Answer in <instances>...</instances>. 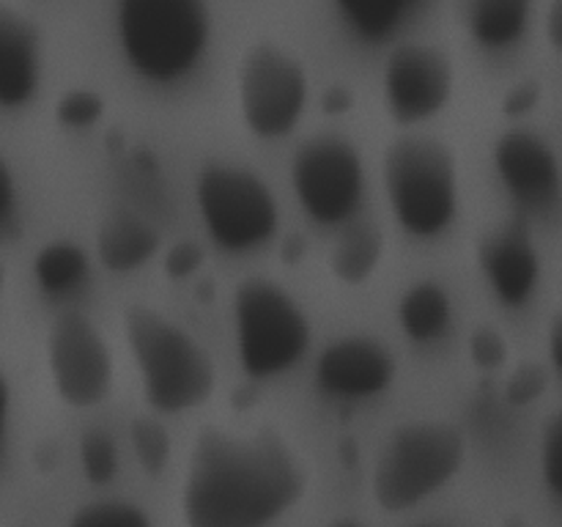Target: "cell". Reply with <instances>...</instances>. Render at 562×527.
I'll list each match as a JSON object with an SVG mask.
<instances>
[{
    "mask_svg": "<svg viewBox=\"0 0 562 527\" xmlns=\"http://www.w3.org/2000/svg\"><path fill=\"white\" fill-rule=\"evenodd\" d=\"M33 272L44 294H71L88 280V256L71 242H53L36 256Z\"/></svg>",
    "mask_w": 562,
    "mask_h": 527,
    "instance_id": "obj_21",
    "label": "cell"
},
{
    "mask_svg": "<svg viewBox=\"0 0 562 527\" xmlns=\"http://www.w3.org/2000/svg\"><path fill=\"white\" fill-rule=\"evenodd\" d=\"M124 329L151 410L179 415L206 404L217 371L190 333L146 305H132L124 313Z\"/></svg>",
    "mask_w": 562,
    "mask_h": 527,
    "instance_id": "obj_3",
    "label": "cell"
},
{
    "mask_svg": "<svg viewBox=\"0 0 562 527\" xmlns=\"http://www.w3.org/2000/svg\"><path fill=\"white\" fill-rule=\"evenodd\" d=\"M346 25L366 42L393 36L420 0H335Z\"/></svg>",
    "mask_w": 562,
    "mask_h": 527,
    "instance_id": "obj_20",
    "label": "cell"
},
{
    "mask_svg": "<svg viewBox=\"0 0 562 527\" xmlns=\"http://www.w3.org/2000/svg\"><path fill=\"white\" fill-rule=\"evenodd\" d=\"M307 489L300 456L278 431L236 434L206 426L181 483L184 527H269Z\"/></svg>",
    "mask_w": 562,
    "mask_h": 527,
    "instance_id": "obj_1",
    "label": "cell"
},
{
    "mask_svg": "<svg viewBox=\"0 0 562 527\" xmlns=\"http://www.w3.org/2000/svg\"><path fill=\"white\" fill-rule=\"evenodd\" d=\"M291 184L300 206L316 223H349L366 192L360 152L346 137H311L296 148L291 162Z\"/></svg>",
    "mask_w": 562,
    "mask_h": 527,
    "instance_id": "obj_8",
    "label": "cell"
},
{
    "mask_svg": "<svg viewBox=\"0 0 562 527\" xmlns=\"http://www.w3.org/2000/svg\"><path fill=\"white\" fill-rule=\"evenodd\" d=\"M393 379V351L379 340L362 338V335L333 340L316 360V384L329 399H371V395L387 390Z\"/></svg>",
    "mask_w": 562,
    "mask_h": 527,
    "instance_id": "obj_13",
    "label": "cell"
},
{
    "mask_svg": "<svg viewBox=\"0 0 562 527\" xmlns=\"http://www.w3.org/2000/svg\"><path fill=\"white\" fill-rule=\"evenodd\" d=\"M549 357H552L554 371L562 373V313H558L549 327Z\"/></svg>",
    "mask_w": 562,
    "mask_h": 527,
    "instance_id": "obj_33",
    "label": "cell"
},
{
    "mask_svg": "<svg viewBox=\"0 0 562 527\" xmlns=\"http://www.w3.org/2000/svg\"><path fill=\"white\" fill-rule=\"evenodd\" d=\"M329 527H362V525H360V522H355V519H338V522H333Z\"/></svg>",
    "mask_w": 562,
    "mask_h": 527,
    "instance_id": "obj_36",
    "label": "cell"
},
{
    "mask_svg": "<svg viewBox=\"0 0 562 527\" xmlns=\"http://www.w3.org/2000/svg\"><path fill=\"white\" fill-rule=\"evenodd\" d=\"M494 168L505 190L527 212H549L562 198V168L554 148L530 130H510L494 143Z\"/></svg>",
    "mask_w": 562,
    "mask_h": 527,
    "instance_id": "obj_12",
    "label": "cell"
},
{
    "mask_svg": "<svg viewBox=\"0 0 562 527\" xmlns=\"http://www.w3.org/2000/svg\"><path fill=\"white\" fill-rule=\"evenodd\" d=\"M420 527H442V525H420Z\"/></svg>",
    "mask_w": 562,
    "mask_h": 527,
    "instance_id": "obj_38",
    "label": "cell"
},
{
    "mask_svg": "<svg viewBox=\"0 0 562 527\" xmlns=\"http://www.w3.org/2000/svg\"><path fill=\"white\" fill-rule=\"evenodd\" d=\"M9 406H11V390L5 377L0 373V450H3L5 439V426H9Z\"/></svg>",
    "mask_w": 562,
    "mask_h": 527,
    "instance_id": "obj_34",
    "label": "cell"
},
{
    "mask_svg": "<svg viewBox=\"0 0 562 527\" xmlns=\"http://www.w3.org/2000/svg\"><path fill=\"white\" fill-rule=\"evenodd\" d=\"M549 388V371L538 362H525L510 373L508 384H505V399L514 406H527L543 395Z\"/></svg>",
    "mask_w": 562,
    "mask_h": 527,
    "instance_id": "obj_26",
    "label": "cell"
},
{
    "mask_svg": "<svg viewBox=\"0 0 562 527\" xmlns=\"http://www.w3.org/2000/svg\"><path fill=\"white\" fill-rule=\"evenodd\" d=\"M477 264L505 305L519 307L536 294L541 280V256L521 225H508L488 234L477 247Z\"/></svg>",
    "mask_w": 562,
    "mask_h": 527,
    "instance_id": "obj_14",
    "label": "cell"
},
{
    "mask_svg": "<svg viewBox=\"0 0 562 527\" xmlns=\"http://www.w3.org/2000/svg\"><path fill=\"white\" fill-rule=\"evenodd\" d=\"M384 190L401 228L434 239L450 228L459 209L453 154L434 137H398L384 152Z\"/></svg>",
    "mask_w": 562,
    "mask_h": 527,
    "instance_id": "obj_5",
    "label": "cell"
},
{
    "mask_svg": "<svg viewBox=\"0 0 562 527\" xmlns=\"http://www.w3.org/2000/svg\"><path fill=\"white\" fill-rule=\"evenodd\" d=\"M538 102H541V86H538L536 80H525L519 82V86L510 88L503 108L508 115H525L530 113Z\"/></svg>",
    "mask_w": 562,
    "mask_h": 527,
    "instance_id": "obj_30",
    "label": "cell"
},
{
    "mask_svg": "<svg viewBox=\"0 0 562 527\" xmlns=\"http://www.w3.org/2000/svg\"><path fill=\"white\" fill-rule=\"evenodd\" d=\"M384 104L401 126L437 115L453 93V64L431 44H401L384 64Z\"/></svg>",
    "mask_w": 562,
    "mask_h": 527,
    "instance_id": "obj_11",
    "label": "cell"
},
{
    "mask_svg": "<svg viewBox=\"0 0 562 527\" xmlns=\"http://www.w3.org/2000/svg\"><path fill=\"white\" fill-rule=\"evenodd\" d=\"M42 80V38L33 22L0 3V108H22Z\"/></svg>",
    "mask_w": 562,
    "mask_h": 527,
    "instance_id": "obj_15",
    "label": "cell"
},
{
    "mask_svg": "<svg viewBox=\"0 0 562 527\" xmlns=\"http://www.w3.org/2000/svg\"><path fill=\"white\" fill-rule=\"evenodd\" d=\"M450 313L453 307H450L448 291L434 280H423L401 296L398 322L412 340L428 344V340L442 338L450 324Z\"/></svg>",
    "mask_w": 562,
    "mask_h": 527,
    "instance_id": "obj_19",
    "label": "cell"
},
{
    "mask_svg": "<svg viewBox=\"0 0 562 527\" xmlns=\"http://www.w3.org/2000/svg\"><path fill=\"white\" fill-rule=\"evenodd\" d=\"M541 475L552 497L562 503V410L547 423L541 442Z\"/></svg>",
    "mask_w": 562,
    "mask_h": 527,
    "instance_id": "obj_25",
    "label": "cell"
},
{
    "mask_svg": "<svg viewBox=\"0 0 562 527\" xmlns=\"http://www.w3.org/2000/svg\"><path fill=\"white\" fill-rule=\"evenodd\" d=\"M239 108L252 135H289L307 108L305 66L274 44H252L241 58Z\"/></svg>",
    "mask_w": 562,
    "mask_h": 527,
    "instance_id": "obj_9",
    "label": "cell"
},
{
    "mask_svg": "<svg viewBox=\"0 0 562 527\" xmlns=\"http://www.w3.org/2000/svg\"><path fill=\"white\" fill-rule=\"evenodd\" d=\"M80 464L91 483H108L119 472V448L115 439L102 428H91L80 439Z\"/></svg>",
    "mask_w": 562,
    "mask_h": 527,
    "instance_id": "obj_24",
    "label": "cell"
},
{
    "mask_svg": "<svg viewBox=\"0 0 562 527\" xmlns=\"http://www.w3.org/2000/svg\"><path fill=\"white\" fill-rule=\"evenodd\" d=\"M121 53L143 80H184L212 38L209 0H115Z\"/></svg>",
    "mask_w": 562,
    "mask_h": 527,
    "instance_id": "obj_2",
    "label": "cell"
},
{
    "mask_svg": "<svg viewBox=\"0 0 562 527\" xmlns=\"http://www.w3.org/2000/svg\"><path fill=\"white\" fill-rule=\"evenodd\" d=\"M470 355L472 362L483 371H497L508 360V344L494 327H477L470 335Z\"/></svg>",
    "mask_w": 562,
    "mask_h": 527,
    "instance_id": "obj_27",
    "label": "cell"
},
{
    "mask_svg": "<svg viewBox=\"0 0 562 527\" xmlns=\"http://www.w3.org/2000/svg\"><path fill=\"white\" fill-rule=\"evenodd\" d=\"M16 209V184L11 168L5 165V159L0 157V231L9 225V220L14 217Z\"/></svg>",
    "mask_w": 562,
    "mask_h": 527,
    "instance_id": "obj_31",
    "label": "cell"
},
{
    "mask_svg": "<svg viewBox=\"0 0 562 527\" xmlns=\"http://www.w3.org/2000/svg\"><path fill=\"white\" fill-rule=\"evenodd\" d=\"M195 198L206 234L223 250H256L278 231V201L252 170L225 162L206 165L198 176Z\"/></svg>",
    "mask_w": 562,
    "mask_h": 527,
    "instance_id": "obj_7",
    "label": "cell"
},
{
    "mask_svg": "<svg viewBox=\"0 0 562 527\" xmlns=\"http://www.w3.org/2000/svg\"><path fill=\"white\" fill-rule=\"evenodd\" d=\"M536 0H470L467 27L470 36L486 49L514 47L530 25Z\"/></svg>",
    "mask_w": 562,
    "mask_h": 527,
    "instance_id": "obj_17",
    "label": "cell"
},
{
    "mask_svg": "<svg viewBox=\"0 0 562 527\" xmlns=\"http://www.w3.org/2000/svg\"><path fill=\"white\" fill-rule=\"evenodd\" d=\"M132 448H135L137 461L148 475H159L168 464L170 456V437L165 426L154 417H135L130 426Z\"/></svg>",
    "mask_w": 562,
    "mask_h": 527,
    "instance_id": "obj_23",
    "label": "cell"
},
{
    "mask_svg": "<svg viewBox=\"0 0 562 527\" xmlns=\"http://www.w3.org/2000/svg\"><path fill=\"white\" fill-rule=\"evenodd\" d=\"M234 322L239 362L252 379L289 371L311 346L305 311L274 280L247 278L236 289Z\"/></svg>",
    "mask_w": 562,
    "mask_h": 527,
    "instance_id": "obj_6",
    "label": "cell"
},
{
    "mask_svg": "<svg viewBox=\"0 0 562 527\" xmlns=\"http://www.w3.org/2000/svg\"><path fill=\"white\" fill-rule=\"evenodd\" d=\"M467 459V437L456 423L415 421L395 428L379 453L371 492L382 511L401 514L448 486Z\"/></svg>",
    "mask_w": 562,
    "mask_h": 527,
    "instance_id": "obj_4",
    "label": "cell"
},
{
    "mask_svg": "<svg viewBox=\"0 0 562 527\" xmlns=\"http://www.w3.org/2000/svg\"><path fill=\"white\" fill-rule=\"evenodd\" d=\"M384 253V236L371 223H351L335 242L329 269L346 285H360L376 272Z\"/></svg>",
    "mask_w": 562,
    "mask_h": 527,
    "instance_id": "obj_18",
    "label": "cell"
},
{
    "mask_svg": "<svg viewBox=\"0 0 562 527\" xmlns=\"http://www.w3.org/2000/svg\"><path fill=\"white\" fill-rule=\"evenodd\" d=\"M503 527H530V525H527V522H525V519H521V516L510 514V516H505Z\"/></svg>",
    "mask_w": 562,
    "mask_h": 527,
    "instance_id": "obj_35",
    "label": "cell"
},
{
    "mask_svg": "<svg viewBox=\"0 0 562 527\" xmlns=\"http://www.w3.org/2000/svg\"><path fill=\"white\" fill-rule=\"evenodd\" d=\"M547 38L558 53H562V0H552L547 11Z\"/></svg>",
    "mask_w": 562,
    "mask_h": 527,
    "instance_id": "obj_32",
    "label": "cell"
},
{
    "mask_svg": "<svg viewBox=\"0 0 562 527\" xmlns=\"http://www.w3.org/2000/svg\"><path fill=\"white\" fill-rule=\"evenodd\" d=\"M69 527H154L151 519L126 500H97L75 511Z\"/></svg>",
    "mask_w": 562,
    "mask_h": 527,
    "instance_id": "obj_22",
    "label": "cell"
},
{
    "mask_svg": "<svg viewBox=\"0 0 562 527\" xmlns=\"http://www.w3.org/2000/svg\"><path fill=\"white\" fill-rule=\"evenodd\" d=\"M203 261V250L195 242H179V245L170 247L168 258H165V269H168L170 278H187V274L195 272Z\"/></svg>",
    "mask_w": 562,
    "mask_h": 527,
    "instance_id": "obj_29",
    "label": "cell"
},
{
    "mask_svg": "<svg viewBox=\"0 0 562 527\" xmlns=\"http://www.w3.org/2000/svg\"><path fill=\"white\" fill-rule=\"evenodd\" d=\"M55 393L69 406L86 410L108 399L113 384V357L108 344L82 313H60L47 340Z\"/></svg>",
    "mask_w": 562,
    "mask_h": 527,
    "instance_id": "obj_10",
    "label": "cell"
},
{
    "mask_svg": "<svg viewBox=\"0 0 562 527\" xmlns=\"http://www.w3.org/2000/svg\"><path fill=\"white\" fill-rule=\"evenodd\" d=\"M3 291H5V267L0 264V300H3Z\"/></svg>",
    "mask_w": 562,
    "mask_h": 527,
    "instance_id": "obj_37",
    "label": "cell"
},
{
    "mask_svg": "<svg viewBox=\"0 0 562 527\" xmlns=\"http://www.w3.org/2000/svg\"><path fill=\"white\" fill-rule=\"evenodd\" d=\"M159 250V234L148 220L132 212H115L99 225L97 253L110 272H135Z\"/></svg>",
    "mask_w": 562,
    "mask_h": 527,
    "instance_id": "obj_16",
    "label": "cell"
},
{
    "mask_svg": "<svg viewBox=\"0 0 562 527\" xmlns=\"http://www.w3.org/2000/svg\"><path fill=\"white\" fill-rule=\"evenodd\" d=\"M102 110V99L93 91H69L58 102V121L66 126H91Z\"/></svg>",
    "mask_w": 562,
    "mask_h": 527,
    "instance_id": "obj_28",
    "label": "cell"
}]
</instances>
